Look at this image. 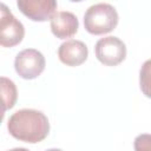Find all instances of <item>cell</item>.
I'll return each instance as SVG.
<instances>
[{"instance_id": "cell-1", "label": "cell", "mask_w": 151, "mask_h": 151, "mask_svg": "<svg viewBox=\"0 0 151 151\" xmlns=\"http://www.w3.org/2000/svg\"><path fill=\"white\" fill-rule=\"evenodd\" d=\"M7 129L9 134L15 139L35 144L47 137L50 132V123L41 111L22 109L9 117Z\"/></svg>"}, {"instance_id": "cell-2", "label": "cell", "mask_w": 151, "mask_h": 151, "mask_svg": "<svg viewBox=\"0 0 151 151\" xmlns=\"http://www.w3.org/2000/svg\"><path fill=\"white\" fill-rule=\"evenodd\" d=\"M118 13L110 4H96L90 6L84 14L85 29L94 35L106 34L113 31L118 24Z\"/></svg>"}, {"instance_id": "cell-3", "label": "cell", "mask_w": 151, "mask_h": 151, "mask_svg": "<svg viewBox=\"0 0 151 151\" xmlns=\"http://www.w3.org/2000/svg\"><path fill=\"white\" fill-rule=\"evenodd\" d=\"M45 57L34 48H26L19 52L14 59L15 72L22 79H35L45 70Z\"/></svg>"}, {"instance_id": "cell-4", "label": "cell", "mask_w": 151, "mask_h": 151, "mask_svg": "<svg viewBox=\"0 0 151 151\" xmlns=\"http://www.w3.org/2000/svg\"><path fill=\"white\" fill-rule=\"evenodd\" d=\"M0 45L2 47H13L20 44L25 35L24 25L12 14L5 4L0 5Z\"/></svg>"}, {"instance_id": "cell-5", "label": "cell", "mask_w": 151, "mask_h": 151, "mask_svg": "<svg viewBox=\"0 0 151 151\" xmlns=\"http://www.w3.org/2000/svg\"><path fill=\"white\" fill-rule=\"evenodd\" d=\"M94 53L101 64L106 66H117L126 57V46L117 37H104L97 41Z\"/></svg>"}, {"instance_id": "cell-6", "label": "cell", "mask_w": 151, "mask_h": 151, "mask_svg": "<svg viewBox=\"0 0 151 151\" xmlns=\"http://www.w3.org/2000/svg\"><path fill=\"white\" fill-rule=\"evenodd\" d=\"M17 6L24 15L33 21L51 20L57 13V1L54 0H18Z\"/></svg>"}, {"instance_id": "cell-7", "label": "cell", "mask_w": 151, "mask_h": 151, "mask_svg": "<svg viewBox=\"0 0 151 151\" xmlns=\"http://www.w3.org/2000/svg\"><path fill=\"white\" fill-rule=\"evenodd\" d=\"M87 46L76 39H70L63 42L58 48L59 60L67 66H79L87 59Z\"/></svg>"}, {"instance_id": "cell-8", "label": "cell", "mask_w": 151, "mask_h": 151, "mask_svg": "<svg viewBox=\"0 0 151 151\" xmlns=\"http://www.w3.org/2000/svg\"><path fill=\"white\" fill-rule=\"evenodd\" d=\"M78 27L79 22L77 17L67 11L57 12L51 19V31L59 39H66L74 35Z\"/></svg>"}, {"instance_id": "cell-9", "label": "cell", "mask_w": 151, "mask_h": 151, "mask_svg": "<svg viewBox=\"0 0 151 151\" xmlns=\"http://www.w3.org/2000/svg\"><path fill=\"white\" fill-rule=\"evenodd\" d=\"M1 92H2V99H4V113L12 109L17 101V87L11 79H7L6 77H1Z\"/></svg>"}, {"instance_id": "cell-10", "label": "cell", "mask_w": 151, "mask_h": 151, "mask_svg": "<svg viewBox=\"0 0 151 151\" xmlns=\"http://www.w3.org/2000/svg\"><path fill=\"white\" fill-rule=\"evenodd\" d=\"M139 86L143 94L151 98V59L146 60L139 71Z\"/></svg>"}, {"instance_id": "cell-11", "label": "cell", "mask_w": 151, "mask_h": 151, "mask_svg": "<svg viewBox=\"0 0 151 151\" xmlns=\"http://www.w3.org/2000/svg\"><path fill=\"white\" fill-rule=\"evenodd\" d=\"M134 151H151V134L143 133L134 138Z\"/></svg>"}, {"instance_id": "cell-12", "label": "cell", "mask_w": 151, "mask_h": 151, "mask_svg": "<svg viewBox=\"0 0 151 151\" xmlns=\"http://www.w3.org/2000/svg\"><path fill=\"white\" fill-rule=\"evenodd\" d=\"M8 151H29L25 147H15V149H12V150H8Z\"/></svg>"}, {"instance_id": "cell-13", "label": "cell", "mask_w": 151, "mask_h": 151, "mask_svg": "<svg viewBox=\"0 0 151 151\" xmlns=\"http://www.w3.org/2000/svg\"><path fill=\"white\" fill-rule=\"evenodd\" d=\"M46 151H63V150H60V149H48Z\"/></svg>"}]
</instances>
